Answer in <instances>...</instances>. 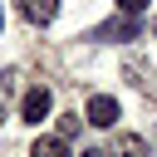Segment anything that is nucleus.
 Instances as JSON below:
<instances>
[{
  "mask_svg": "<svg viewBox=\"0 0 157 157\" xmlns=\"http://www.w3.org/2000/svg\"><path fill=\"white\" fill-rule=\"evenodd\" d=\"M83 118H88L93 128H118L123 108H118V98H113V93H93V98H88V108H83Z\"/></svg>",
  "mask_w": 157,
  "mask_h": 157,
  "instance_id": "obj_2",
  "label": "nucleus"
},
{
  "mask_svg": "<svg viewBox=\"0 0 157 157\" xmlns=\"http://www.w3.org/2000/svg\"><path fill=\"white\" fill-rule=\"evenodd\" d=\"M108 152H113V157H147V142H142L137 132H118Z\"/></svg>",
  "mask_w": 157,
  "mask_h": 157,
  "instance_id": "obj_4",
  "label": "nucleus"
},
{
  "mask_svg": "<svg viewBox=\"0 0 157 157\" xmlns=\"http://www.w3.org/2000/svg\"><path fill=\"white\" fill-rule=\"evenodd\" d=\"M78 157H113V152H103V147H83Z\"/></svg>",
  "mask_w": 157,
  "mask_h": 157,
  "instance_id": "obj_10",
  "label": "nucleus"
},
{
  "mask_svg": "<svg viewBox=\"0 0 157 157\" xmlns=\"http://www.w3.org/2000/svg\"><path fill=\"white\" fill-rule=\"evenodd\" d=\"M98 34H103V39H108V34H118V39H132V34H137V25H132V20H113V25H108V29H98Z\"/></svg>",
  "mask_w": 157,
  "mask_h": 157,
  "instance_id": "obj_8",
  "label": "nucleus"
},
{
  "mask_svg": "<svg viewBox=\"0 0 157 157\" xmlns=\"http://www.w3.org/2000/svg\"><path fill=\"white\" fill-rule=\"evenodd\" d=\"M118 10H123V15H142V10H147V0H118Z\"/></svg>",
  "mask_w": 157,
  "mask_h": 157,
  "instance_id": "obj_9",
  "label": "nucleus"
},
{
  "mask_svg": "<svg viewBox=\"0 0 157 157\" xmlns=\"http://www.w3.org/2000/svg\"><path fill=\"white\" fill-rule=\"evenodd\" d=\"M15 78H20L15 69H5V74H0V118L10 113V98H15Z\"/></svg>",
  "mask_w": 157,
  "mask_h": 157,
  "instance_id": "obj_6",
  "label": "nucleus"
},
{
  "mask_svg": "<svg viewBox=\"0 0 157 157\" xmlns=\"http://www.w3.org/2000/svg\"><path fill=\"white\" fill-rule=\"evenodd\" d=\"M49 108H54V93H49L44 83L25 88V98H20V118H25V123H34V128H39V123L49 118Z\"/></svg>",
  "mask_w": 157,
  "mask_h": 157,
  "instance_id": "obj_1",
  "label": "nucleus"
},
{
  "mask_svg": "<svg viewBox=\"0 0 157 157\" xmlns=\"http://www.w3.org/2000/svg\"><path fill=\"white\" fill-rule=\"evenodd\" d=\"M20 15H25L29 25H54V15H59V0H20Z\"/></svg>",
  "mask_w": 157,
  "mask_h": 157,
  "instance_id": "obj_3",
  "label": "nucleus"
},
{
  "mask_svg": "<svg viewBox=\"0 0 157 157\" xmlns=\"http://www.w3.org/2000/svg\"><path fill=\"white\" fill-rule=\"evenodd\" d=\"M78 123H88V118H78V113H59V128H54V132L69 142V137H78Z\"/></svg>",
  "mask_w": 157,
  "mask_h": 157,
  "instance_id": "obj_7",
  "label": "nucleus"
},
{
  "mask_svg": "<svg viewBox=\"0 0 157 157\" xmlns=\"http://www.w3.org/2000/svg\"><path fill=\"white\" fill-rule=\"evenodd\" d=\"M152 39H157V20H152Z\"/></svg>",
  "mask_w": 157,
  "mask_h": 157,
  "instance_id": "obj_12",
  "label": "nucleus"
},
{
  "mask_svg": "<svg viewBox=\"0 0 157 157\" xmlns=\"http://www.w3.org/2000/svg\"><path fill=\"white\" fill-rule=\"evenodd\" d=\"M0 34H5V5H0Z\"/></svg>",
  "mask_w": 157,
  "mask_h": 157,
  "instance_id": "obj_11",
  "label": "nucleus"
},
{
  "mask_svg": "<svg viewBox=\"0 0 157 157\" xmlns=\"http://www.w3.org/2000/svg\"><path fill=\"white\" fill-rule=\"evenodd\" d=\"M29 157H74V152H69V142L54 132V137H39V142L29 147Z\"/></svg>",
  "mask_w": 157,
  "mask_h": 157,
  "instance_id": "obj_5",
  "label": "nucleus"
}]
</instances>
